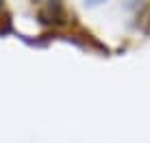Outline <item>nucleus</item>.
Here are the masks:
<instances>
[{
    "label": "nucleus",
    "instance_id": "obj_1",
    "mask_svg": "<svg viewBox=\"0 0 150 143\" xmlns=\"http://www.w3.org/2000/svg\"><path fill=\"white\" fill-rule=\"evenodd\" d=\"M39 20L48 26H65L68 24V13H65L61 0H48L46 7L39 11Z\"/></svg>",
    "mask_w": 150,
    "mask_h": 143
},
{
    "label": "nucleus",
    "instance_id": "obj_2",
    "mask_svg": "<svg viewBox=\"0 0 150 143\" xmlns=\"http://www.w3.org/2000/svg\"><path fill=\"white\" fill-rule=\"evenodd\" d=\"M11 30V18H9L7 9H4V0H0V35Z\"/></svg>",
    "mask_w": 150,
    "mask_h": 143
},
{
    "label": "nucleus",
    "instance_id": "obj_3",
    "mask_svg": "<svg viewBox=\"0 0 150 143\" xmlns=\"http://www.w3.org/2000/svg\"><path fill=\"white\" fill-rule=\"evenodd\" d=\"M107 0H85V7L87 9H96V7H100V4H105Z\"/></svg>",
    "mask_w": 150,
    "mask_h": 143
}]
</instances>
